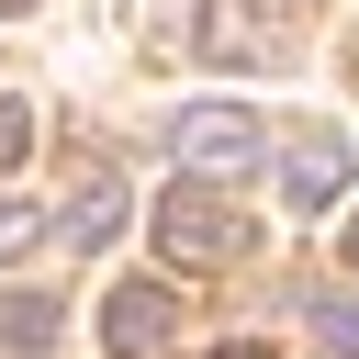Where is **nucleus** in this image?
Masks as SVG:
<instances>
[{"label":"nucleus","instance_id":"obj_9","mask_svg":"<svg viewBox=\"0 0 359 359\" xmlns=\"http://www.w3.org/2000/svg\"><path fill=\"white\" fill-rule=\"evenodd\" d=\"M22 157H34V112L0 90V168H22Z\"/></svg>","mask_w":359,"mask_h":359},{"label":"nucleus","instance_id":"obj_3","mask_svg":"<svg viewBox=\"0 0 359 359\" xmlns=\"http://www.w3.org/2000/svg\"><path fill=\"white\" fill-rule=\"evenodd\" d=\"M337 191H348V135L337 123H292L280 135V202L292 213H337Z\"/></svg>","mask_w":359,"mask_h":359},{"label":"nucleus","instance_id":"obj_13","mask_svg":"<svg viewBox=\"0 0 359 359\" xmlns=\"http://www.w3.org/2000/svg\"><path fill=\"white\" fill-rule=\"evenodd\" d=\"M348 79H359V34H348Z\"/></svg>","mask_w":359,"mask_h":359},{"label":"nucleus","instance_id":"obj_14","mask_svg":"<svg viewBox=\"0 0 359 359\" xmlns=\"http://www.w3.org/2000/svg\"><path fill=\"white\" fill-rule=\"evenodd\" d=\"M0 11H22V0H0Z\"/></svg>","mask_w":359,"mask_h":359},{"label":"nucleus","instance_id":"obj_11","mask_svg":"<svg viewBox=\"0 0 359 359\" xmlns=\"http://www.w3.org/2000/svg\"><path fill=\"white\" fill-rule=\"evenodd\" d=\"M213 359H269V348H258V337H224V348H213Z\"/></svg>","mask_w":359,"mask_h":359},{"label":"nucleus","instance_id":"obj_1","mask_svg":"<svg viewBox=\"0 0 359 359\" xmlns=\"http://www.w3.org/2000/svg\"><path fill=\"white\" fill-rule=\"evenodd\" d=\"M157 258L168 269H247L258 258V213H236L213 191H168L157 202Z\"/></svg>","mask_w":359,"mask_h":359},{"label":"nucleus","instance_id":"obj_10","mask_svg":"<svg viewBox=\"0 0 359 359\" xmlns=\"http://www.w3.org/2000/svg\"><path fill=\"white\" fill-rule=\"evenodd\" d=\"M34 236H45V213H34V202H0V258H22Z\"/></svg>","mask_w":359,"mask_h":359},{"label":"nucleus","instance_id":"obj_8","mask_svg":"<svg viewBox=\"0 0 359 359\" xmlns=\"http://www.w3.org/2000/svg\"><path fill=\"white\" fill-rule=\"evenodd\" d=\"M303 314L325 325V348H337V359H359V292H303Z\"/></svg>","mask_w":359,"mask_h":359},{"label":"nucleus","instance_id":"obj_5","mask_svg":"<svg viewBox=\"0 0 359 359\" xmlns=\"http://www.w3.org/2000/svg\"><path fill=\"white\" fill-rule=\"evenodd\" d=\"M213 67H258V56H280V22L258 11V0H202V34H191Z\"/></svg>","mask_w":359,"mask_h":359},{"label":"nucleus","instance_id":"obj_4","mask_svg":"<svg viewBox=\"0 0 359 359\" xmlns=\"http://www.w3.org/2000/svg\"><path fill=\"white\" fill-rule=\"evenodd\" d=\"M101 337H112V359H157V348L180 337V292H168V280H123V292L101 303Z\"/></svg>","mask_w":359,"mask_h":359},{"label":"nucleus","instance_id":"obj_12","mask_svg":"<svg viewBox=\"0 0 359 359\" xmlns=\"http://www.w3.org/2000/svg\"><path fill=\"white\" fill-rule=\"evenodd\" d=\"M348 269H359V213H348Z\"/></svg>","mask_w":359,"mask_h":359},{"label":"nucleus","instance_id":"obj_2","mask_svg":"<svg viewBox=\"0 0 359 359\" xmlns=\"http://www.w3.org/2000/svg\"><path fill=\"white\" fill-rule=\"evenodd\" d=\"M168 146H180V168H191V180H247V168L269 157V135H258V112H247V101H191V112L168 123Z\"/></svg>","mask_w":359,"mask_h":359},{"label":"nucleus","instance_id":"obj_7","mask_svg":"<svg viewBox=\"0 0 359 359\" xmlns=\"http://www.w3.org/2000/svg\"><path fill=\"white\" fill-rule=\"evenodd\" d=\"M112 236H123V180H112V168H90V191L67 202V247H79V258H101Z\"/></svg>","mask_w":359,"mask_h":359},{"label":"nucleus","instance_id":"obj_6","mask_svg":"<svg viewBox=\"0 0 359 359\" xmlns=\"http://www.w3.org/2000/svg\"><path fill=\"white\" fill-rule=\"evenodd\" d=\"M56 292H0V359H56Z\"/></svg>","mask_w":359,"mask_h":359}]
</instances>
